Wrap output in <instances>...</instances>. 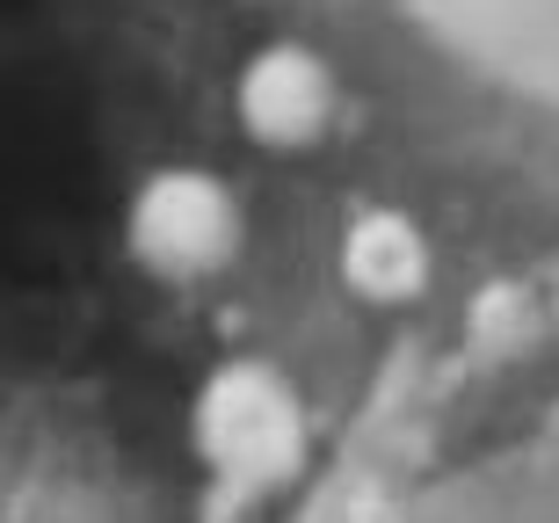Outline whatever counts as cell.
Segmentation results:
<instances>
[{
    "label": "cell",
    "mask_w": 559,
    "mask_h": 523,
    "mask_svg": "<svg viewBox=\"0 0 559 523\" xmlns=\"http://www.w3.org/2000/svg\"><path fill=\"white\" fill-rule=\"evenodd\" d=\"M312 29L465 153L559 182V0H298Z\"/></svg>",
    "instance_id": "cell-1"
},
{
    "label": "cell",
    "mask_w": 559,
    "mask_h": 523,
    "mask_svg": "<svg viewBox=\"0 0 559 523\" xmlns=\"http://www.w3.org/2000/svg\"><path fill=\"white\" fill-rule=\"evenodd\" d=\"M385 523H559V429L479 451Z\"/></svg>",
    "instance_id": "cell-2"
}]
</instances>
